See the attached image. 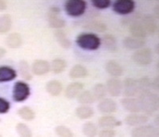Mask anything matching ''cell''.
Returning a JSON list of instances; mask_svg holds the SVG:
<instances>
[{
    "label": "cell",
    "mask_w": 159,
    "mask_h": 137,
    "mask_svg": "<svg viewBox=\"0 0 159 137\" xmlns=\"http://www.w3.org/2000/svg\"><path fill=\"white\" fill-rule=\"evenodd\" d=\"M55 37L57 39V42L60 45L61 47L64 49H68L72 46V42L69 40V39L67 36L65 31H63L62 29L56 30L54 32Z\"/></svg>",
    "instance_id": "cell-24"
},
{
    "label": "cell",
    "mask_w": 159,
    "mask_h": 137,
    "mask_svg": "<svg viewBox=\"0 0 159 137\" xmlns=\"http://www.w3.org/2000/svg\"><path fill=\"white\" fill-rule=\"evenodd\" d=\"M97 108L100 112L103 114H112L117 111V104L116 101L110 98H105L101 99L98 104Z\"/></svg>",
    "instance_id": "cell-13"
},
{
    "label": "cell",
    "mask_w": 159,
    "mask_h": 137,
    "mask_svg": "<svg viewBox=\"0 0 159 137\" xmlns=\"http://www.w3.org/2000/svg\"><path fill=\"white\" fill-rule=\"evenodd\" d=\"M17 77V72L14 68L8 66L0 67V83L10 82Z\"/></svg>",
    "instance_id": "cell-20"
},
{
    "label": "cell",
    "mask_w": 159,
    "mask_h": 137,
    "mask_svg": "<svg viewBox=\"0 0 159 137\" xmlns=\"http://www.w3.org/2000/svg\"><path fill=\"white\" fill-rule=\"evenodd\" d=\"M92 3L97 9L104 10L110 7L111 1L110 0H93Z\"/></svg>",
    "instance_id": "cell-39"
},
{
    "label": "cell",
    "mask_w": 159,
    "mask_h": 137,
    "mask_svg": "<svg viewBox=\"0 0 159 137\" xmlns=\"http://www.w3.org/2000/svg\"><path fill=\"white\" fill-rule=\"evenodd\" d=\"M7 7V4L5 1H0V11L6 10Z\"/></svg>",
    "instance_id": "cell-43"
},
{
    "label": "cell",
    "mask_w": 159,
    "mask_h": 137,
    "mask_svg": "<svg viewBox=\"0 0 159 137\" xmlns=\"http://www.w3.org/2000/svg\"><path fill=\"white\" fill-rule=\"evenodd\" d=\"M83 83L80 82H73L67 86L65 91H64V95L67 99H73L80 95V93L83 91Z\"/></svg>",
    "instance_id": "cell-17"
},
{
    "label": "cell",
    "mask_w": 159,
    "mask_h": 137,
    "mask_svg": "<svg viewBox=\"0 0 159 137\" xmlns=\"http://www.w3.org/2000/svg\"><path fill=\"white\" fill-rule=\"evenodd\" d=\"M158 135V130L156 129L155 127H153L149 133V135H147V137H159Z\"/></svg>",
    "instance_id": "cell-42"
},
{
    "label": "cell",
    "mask_w": 159,
    "mask_h": 137,
    "mask_svg": "<svg viewBox=\"0 0 159 137\" xmlns=\"http://www.w3.org/2000/svg\"><path fill=\"white\" fill-rule=\"evenodd\" d=\"M129 31L131 34V36L134 37V38L146 39V37L148 35L146 29L144 28L143 25L140 22V20H137L131 23Z\"/></svg>",
    "instance_id": "cell-18"
},
{
    "label": "cell",
    "mask_w": 159,
    "mask_h": 137,
    "mask_svg": "<svg viewBox=\"0 0 159 137\" xmlns=\"http://www.w3.org/2000/svg\"><path fill=\"white\" fill-rule=\"evenodd\" d=\"M60 10L57 7L53 6L51 7L48 12V23L52 28L62 29L66 25V22L60 15Z\"/></svg>",
    "instance_id": "cell-7"
},
{
    "label": "cell",
    "mask_w": 159,
    "mask_h": 137,
    "mask_svg": "<svg viewBox=\"0 0 159 137\" xmlns=\"http://www.w3.org/2000/svg\"><path fill=\"white\" fill-rule=\"evenodd\" d=\"M105 71L111 76L115 78L120 77L124 73V70L120 64L114 60H110L105 64Z\"/></svg>",
    "instance_id": "cell-16"
},
{
    "label": "cell",
    "mask_w": 159,
    "mask_h": 137,
    "mask_svg": "<svg viewBox=\"0 0 159 137\" xmlns=\"http://www.w3.org/2000/svg\"><path fill=\"white\" fill-rule=\"evenodd\" d=\"M121 124V122L116 117L110 115H105L101 116L98 120V125L102 129H113Z\"/></svg>",
    "instance_id": "cell-15"
},
{
    "label": "cell",
    "mask_w": 159,
    "mask_h": 137,
    "mask_svg": "<svg viewBox=\"0 0 159 137\" xmlns=\"http://www.w3.org/2000/svg\"><path fill=\"white\" fill-rule=\"evenodd\" d=\"M51 65V70L54 74H61L65 71L67 68V62L64 59L57 58L52 61Z\"/></svg>",
    "instance_id": "cell-28"
},
{
    "label": "cell",
    "mask_w": 159,
    "mask_h": 137,
    "mask_svg": "<svg viewBox=\"0 0 159 137\" xmlns=\"http://www.w3.org/2000/svg\"><path fill=\"white\" fill-rule=\"evenodd\" d=\"M55 131L60 137H74L73 132L69 127L64 125H59L56 127Z\"/></svg>",
    "instance_id": "cell-37"
},
{
    "label": "cell",
    "mask_w": 159,
    "mask_h": 137,
    "mask_svg": "<svg viewBox=\"0 0 159 137\" xmlns=\"http://www.w3.org/2000/svg\"><path fill=\"white\" fill-rule=\"evenodd\" d=\"M107 92L112 97H118L123 91L122 81L119 78H111L105 84Z\"/></svg>",
    "instance_id": "cell-9"
},
{
    "label": "cell",
    "mask_w": 159,
    "mask_h": 137,
    "mask_svg": "<svg viewBox=\"0 0 159 137\" xmlns=\"http://www.w3.org/2000/svg\"><path fill=\"white\" fill-rule=\"evenodd\" d=\"M137 98L139 99L142 112L146 116H150L158 109V95L151 91H143Z\"/></svg>",
    "instance_id": "cell-1"
},
{
    "label": "cell",
    "mask_w": 159,
    "mask_h": 137,
    "mask_svg": "<svg viewBox=\"0 0 159 137\" xmlns=\"http://www.w3.org/2000/svg\"><path fill=\"white\" fill-rule=\"evenodd\" d=\"M103 42L107 51L111 53H115L117 51V42L116 39L113 35L106 34L103 37Z\"/></svg>",
    "instance_id": "cell-26"
},
{
    "label": "cell",
    "mask_w": 159,
    "mask_h": 137,
    "mask_svg": "<svg viewBox=\"0 0 159 137\" xmlns=\"http://www.w3.org/2000/svg\"><path fill=\"white\" fill-rule=\"evenodd\" d=\"M76 115L80 120H88L94 115L93 108L88 105H80L76 108Z\"/></svg>",
    "instance_id": "cell-25"
},
{
    "label": "cell",
    "mask_w": 159,
    "mask_h": 137,
    "mask_svg": "<svg viewBox=\"0 0 159 137\" xmlns=\"http://www.w3.org/2000/svg\"><path fill=\"white\" fill-rule=\"evenodd\" d=\"M76 44L83 50L96 51L101 46L100 37L94 33H81L77 35Z\"/></svg>",
    "instance_id": "cell-2"
},
{
    "label": "cell",
    "mask_w": 159,
    "mask_h": 137,
    "mask_svg": "<svg viewBox=\"0 0 159 137\" xmlns=\"http://www.w3.org/2000/svg\"><path fill=\"white\" fill-rule=\"evenodd\" d=\"M10 102L5 99L0 97V114L7 113L9 110H10Z\"/></svg>",
    "instance_id": "cell-40"
},
{
    "label": "cell",
    "mask_w": 159,
    "mask_h": 137,
    "mask_svg": "<svg viewBox=\"0 0 159 137\" xmlns=\"http://www.w3.org/2000/svg\"><path fill=\"white\" fill-rule=\"evenodd\" d=\"M31 95L30 86L24 81H17L13 86L12 97L16 102H23Z\"/></svg>",
    "instance_id": "cell-4"
},
{
    "label": "cell",
    "mask_w": 159,
    "mask_h": 137,
    "mask_svg": "<svg viewBox=\"0 0 159 137\" xmlns=\"http://www.w3.org/2000/svg\"><path fill=\"white\" fill-rule=\"evenodd\" d=\"M17 113L22 120L25 121H31L35 118V113L34 110L28 106H23L19 108Z\"/></svg>",
    "instance_id": "cell-29"
},
{
    "label": "cell",
    "mask_w": 159,
    "mask_h": 137,
    "mask_svg": "<svg viewBox=\"0 0 159 137\" xmlns=\"http://www.w3.org/2000/svg\"><path fill=\"white\" fill-rule=\"evenodd\" d=\"M77 100L81 105L89 106L90 104L95 102L96 99L93 96L92 91H89V90H84L80 93V95L77 96Z\"/></svg>",
    "instance_id": "cell-30"
},
{
    "label": "cell",
    "mask_w": 159,
    "mask_h": 137,
    "mask_svg": "<svg viewBox=\"0 0 159 137\" xmlns=\"http://www.w3.org/2000/svg\"><path fill=\"white\" fill-rule=\"evenodd\" d=\"M32 75H44L51 71V65L48 61L45 60H35L31 67Z\"/></svg>",
    "instance_id": "cell-11"
},
{
    "label": "cell",
    "mask_w": 159,
    "mask_h": 137,
    "mask_svg": "<svg viewBox=\"0 0 159 137\" xmlns=\"http://www.w3.org/2000/svg\"><path fill=\"white\" fill-rule=\"evenodd\" d=\"M45 89L49 95L53 97H57L59 96L63 91V84L60 80L52 79L46 83Z\"/></svg>",
    "instance_id": "cell-19"
},
{
    "label": "cell",
    "mask_w": 159,
    "mask_h": 137,
    "mask_svg": "<svg viewBox=\"0 0 159 137\" xmlns=\"http://www.w3.org/2000/svg\"><path fill=\"white\" fill-rule=\"evenodd\" d=\"M7 53V51L3 47H0V59H2Z\"/></svg>",
    "instance_id": "cell-44"
},
{
    "label": "cell",
    "mask_w": 159,
    "mask_h": 137,
    "mask_svg": "<svg viewBox=\"0 0 159 137\" xmlns=\"http://www.w3.org/2000/svg\"><path fill=\"white\" fill-rule=\"evenodd\" d=\"M149 121V116L140 113H132L125 118V123L132 127H138L145 124Z\"/></svg>",
    "instance_id": "cell-12"
},
{
    "label": "cell",
    "mask_w": 159,
    "mask_h": 137,
    "mask_svg": "<svg viewBox=\"0 0 159 137\" xmlns=\"http://www.w3.org/2000/svg\"><path fill=\"white\" fill-rule=\"evenodd\" d=\"M121 106L125 109V111L132 113H140L142 112L141 104L138 98L135 97H125L120 99Z\"/></svg>",
    "instance_id": "cell-10"
},
{
    "label": "cell",
    "mask_w": 159,
    "mask_h": 137,
    "mask_svg": "<svg viewBox=\"0 0 159 137\" xmlns=\"http://www.w3.org/2000/svg\"><path fill=\"white\" fill-rule=\"evenodd\" d=\"M140 22L146 29L147 35H153L157 31V25L155 20L151 16L146 15L140 20Z\"/></svg>",
    "instance_id": "cell-21"
},
{
    "label": "cell",
    "mask_w": 159,
    "mask_h": 137,
    "mask_svg": "<svg viewBox=\"0 0 159 137\" xmlns=\"http://www.w3.org/2000/svg\"><path fill=\"white\" fill-rule=\"evenodd\" d=\"M135 5L133 0H117L113 3V10L118 15H125L132 13L135 9Z\"/></svg>",
    "instance_id": "cell-8"
},
{
    "label": "cell",
    "mask_w": 159,
    "mask_h": 137,
    "mask_svg": "<svg viewBox=\"0 0 159 137\" xmlns=\"http://www.w3.org/2000/svg\"><path fill=\"white\" fill-rule=\"evenodd\" d=\"M6 44L9 48L17 49L20 48L23 44V38L21 35L17 32L11 33L7 37Z\"/></svg>",
    "instance_id": "cell-22"
},
{
    "label": "cell",
    "mask_w": 159,
    "mask_h": 137,
    "mask_svg": "<svg viewBox=\"0 0 159 137\" xmlns=\"http://www.w3.org/2000/svg\"><path fill=\"white\" fill-rule=\"evenodd\" d=\"M19 68H20V75L23 79L27 81H30L33 78V75L31 73V70L30 68L29 64L27 61L24 60H20L19 63Z\"/></svg>",
    "instance_id": "cell-27"
},
{
    "label": "cell",
    "mask_w": 159,
    "mask_h": 137,
    "mask_svg": "<svg viewBox=\"0 0 159 137\" xmlns=\"http://www.w3.org/2000/svg\"><path fill=\"white\" fill-rule=\"evenodd\" d=\"M37 137H39V136H37Z\"/></svg>",
    "instance_id": "cell-46"
},
{
    "label": "cell",
    "mask_w": 159,
    "mask_h": 137,
    "mask_svg": "<svg viewBox=\"0 0 159 137\" xmlns=\"http://www.w3.org/2000/svg\"><path fill=\"white\" fill-rule=\"evenodd\" d=\"M0 137H2V135H0Z\"/></svg>",
    "instance_id": "cell-45"
},
{
    "label": "cell",
    "mask_w": 159,
    "mask_h": 137,
    "mask_svg": "<svg viewBox=\"0 0 159 137\" xmlns=\"http://www.w3.org/2000/svg\"><path fill=\"white\" fill-rule=\"evenodd\" d=\"M82 131L86 137H96L98 134V128L95 124L92 122H87L83 124Z\"/></svg>",
    "instance_id": "cell-34"
},
{
    "label": "cell",
    "mask_w": 159,
    "mask_h": 137,
    "mask_svg": "<svg viewBox=\"0 0 159 137\" xmlns=\"http://www.w3.org/2000/svg\"><path fill=\"white\" fill-rule=\"evenodd\" d=\"M84 28H87L95 32L103 33L106 31L107 26L105 23L101 21H91L84 25Z\"/></svg>",
    "instance_id": "cell-35"
},
{
    "label": "cell",
    "mask_w": 159,
    "mask_h": 137,
    "mask_svg": "<svg viewBox=\"0 0 159 137\" xmlns=\"http://www.w3.org/2000/svg\"><path fill=\"white\" fill-rule=\"evenodd\" d=\"M87 2L84 0H68L64 3V10L69 16L79 17L84 14Z\"/></svg>",
    "instance_id": "cell-3"
},
{
    "label": "cell",
    "mask_w": 159,
    "mask_h": 137,
    "mask_svg": "<svg viewBox=\"0 0 159 137\" xmlns=\"http://www.w3.org/2000/svg\"><path fill=\"white\" fill-rule=\"evenodd\" d=\"M153 128V127L151 125L138 126L132 130L131 135L132 137H147Z\"/></svg>",
    "instance_id": "cell-33"
},
{
    "label": "cell",
    "mask_w": 159,
    "mask_h": 137,
    "mask_svg": "<svg viewBox=\"0 0 159 137\" xmlns=\"http://www.w3.org/2000/svg\"><path fill=\"white\" fill-rule=\"evenodd\" d=\"M138 84H139L140 90H141V93L143 92V91H150L151 87L153 86V83L150 81V79L149 78L146 77V76H144V77H142L141 79H138Z\"/></svg>",
    "instance_id": "cell-38"
},
{
    "label": "cell",
    "mask_w": 159,
    "mask_h": 137,
    "mask_svg": "<svg viewBox=\"0 0 159 137\" xmlns=\"http://www.w3.org/2000/svg\"><path fill=\"white\" fill-rule=\"evenodd\" d=\"M123 46L128 50H139L146 45V39H139L132 36H127L123 39Z\"/></svg>",
    "instance_id": "cell-14"
},
{
    "label": "cell",
    "mask_w": 159,
    "mask_h": 137,
    "mask_svg": "<svg viewBox=\"0 0 159 137\" xmlns=\"http://www.w3.org/2000/svg\"><path fill=\"white\" fill-rule=\"evenodd\" d=\"M98 137H115L116 131L113 129H102L98 132Z\"/></svg>",
    "instance_id": "cell-41"
},
{
    "label": "cell",
    "mask_w": 159,
    "mask_h": 137,
    "mask_svg": "<svg viewBox=\"0 0 159 137\" xmlns=\"http://www.w3.org/2000/svg\"><path fill=\"white\" fill-rule=\"evenodd\" d=\"M12 27V19L10 15L0 16V34L9 32Z\"/></svg>",
    "instance_id": "cell-31"
},
{
    "label": "cell",
    "mask_w": 159,
    "mask_h": 137,
    "mask_svg": "<svg viewBox=\"0 0 159 137\" xmlns=\"http://www.w3.org/2000/svg\"><path fill=\"white\" fill-rule=\"evenodd\" d=\"M16 129L20 137H33L30 127L24 123H18Z\"/></svg>",
    "instance_id": "cell-36"
},
{
    "label": "cell",
    "mask_w": 159,
    "mask_h": 137,
    "mask_svg": "<svg viewBox=\"0 0 159 137\" xmlns=\"http://www.w3.org/2000/svg\"><path fill=\"white\" fill-rule=\"evenodd\" d=\"M132 60L134 63L139 66H147L152 63L153 55L151 49L149 47H143L137 50L133 54Z\"/></svg>",
    "instance_id": "cell-5"
},
{
    "label": "cell",
    "mask_w": 159,
    "mask_h": 137,
    "mask_svg": "<svg viewBox=\"0 0 159 137\" xmlns=\"http://www.w3.org/2000/svg\"><path fill=\"white\" fill-rule=\"evenodd\" d=\"M92 93H93V96H94L96 100L101 101V99H105L107 94L105 84L101 83H96V84L94 85V87H93Z\"/></svg>",
    "instance_id": "cell-32"
},
{
    "label": "cell",
    "mask_w": 159,
    "mask_h": 137,
    "mask_svg": "<svg viewBox=\"0 0 159 137\" xmlns=\"http://www.w3.org/2000/svg\"><path fill=\"white\" fill-rule=\"evenodd\" d=\"M123 83V91L124 95L125 97H137L140 95L141 90H140L139 84H138V79H133V78H126Z\"/></svg>",
    "instance_id": "cell-6"
},
{
    "label": "cell",
    "mask_w": 159,
    "mask_h": 137,
    "mask_svg": "<svg viewBox=\"0 0 159 137\" xmlns=\"http://www.w3.org/2000/svg\"><path fill=\"white\" fill-rule=\"evenodd\" d=\"M88 69L83 65L76 64L69 71V77L71 79H83L88 75Z\"/></svg>",
    "instance_id": "cell-23"
}]
</instances>
